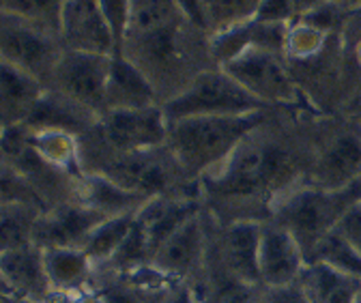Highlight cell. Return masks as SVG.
I'll list each match as a JSON object with an SVG mask.
<instances>
[{"mask_svg":"<svg viewBox=\"0 0 361 303\" xmlns=\"http://www.w3.org/2000/svg\"><path fill=\"white\" fill-rule=\"evenodd\" d=\"M299 159L282 140L264 132V123L250 134L219 170L204 181V196L219 198L228 204L264 206L267 220L271 204L299 179Z\"/></svg>","mask_w":361,"mask_h":303,"instance_id":"cell-1","label":"cell"},{"mask_svg":"<svg viewBox=\"0 0 361 303\" xmlns=\"http://www.w3.org/2000/svg\"><path fill=\"white\" fill-rule=\"evenodd\" d=\"M267 112L172 120L166 147L188 181H202L228 161L237 147L267 120Z\"/></svg>","mask_w":361,"mask_h":303,"instance_id":"cell-2","label":"cell"},{"mask_svg":"<svg viewBox=\"0 0 361 303\" xmlns=\"http://www.w3.org/2000/svg\"><path fill=\"white\" fill-rule=\"evenodd\" d=\"M359 196V181L346 190H325L303 181L274 200L269 220L293 233L307 256L316 241L340 224L346 209Z\"/></svg>","mask_w":361,"mask_h":303,"instance_id":"cell-3","label":"cell"},{"mask_svg":"<svg viewBox=\"0 0 361 303\" xmlns=\"http://www.w3.org/2000/svg\"><path fill=\"white\" fill-rule=\"evenodd\" d=\"M161 106L168 123L194 116H239L269 110L221 67L200 71L183 91Z\"/></svg>","mask_w":361,"mask_h":303,"instance_id":"cell-4","label":"cell"},{"mask_svg":"<svg viewBox=\"0 0 361 303\" xmlns=\"http://www.w3.org/2000/svg\"><path fill=\"white\" fill-rule=\"evenodd\" d=\"M284 58L286 56L282 52L250 48L221 65V69L228 71L250 95H254L267 108L305 106V97Z\"/></svg>","mask_w":361,"mask_h":303,"instance_id":"cell-5","label":"cell"},{"mask_svg":"<svg viewBox=\"0 0 361 303\" xmlns=\"http://www.w3.org/2000/svg\"><path fill=\"white\" fill-rule=\"evenodd\" d=\"M63 52L65 48L59 35L20 16L3 13V24H0V54H3V63H9L35 75L45 84L50 82L52 71L61 61Z\"/></svg>","mask_w":361,"mask_h":303,"instance_id":"cell-6","label":"cell"},{"mask_svg":"<svg viewBox=\"0 0 361 303\" xmlns=\"http://www.w3.org/2000/svg\"><path fill=\"white\" fill-rule=\"evenodd\" d=\"M209 245L211 226L207 222L204 211H198L164 239L153 256L151 267L170 282L192 286L202 278L207 269Z\"/></svg>","mask_w":361,"mask_h":303,"instance_id":"cell-7","label":"cell"},{"mask_svg":"<svg viewBox=\"0 0 361 303\" xmlns=\"http://www.w3.org/2000/svg\"><path fill=\"white\" fill-rule=\"evenodd\" d=\"M110 65H112V56L108 54L65 50L52 71L48 89L104 116Z\"/></svg>","mask_w":361,"mask_h":303,"instance_id":"cell-8","label":"cell"},{"mask_svg":"<svg viewBox=\"0 0 361 303\" xmlns=\"http://www.w3.org/2000/svg\"><path fill=\"white\" fill-rule=\"evenodd\" d=\"M97 129L110 151L142 153L166 147L170 123L159 104L140 110H108Z\"/></svg>","mask_w":361,"mask_h":303,"instance_id":"cell-9","label":"cell"},{"mask_svg":"<svg viewBox=\"0 0 361 303\" xmlns=\"http://www.w3.org/2000/svg\"><path fill=\"white\" fill-rule=\"evenodd\" d=\"M307 183L325 190H346L361 179V123L327 136L307 168Z\"/></svg>","mask_w":361,"mask_h":303,"instance_id":"cell-10","label":"cell"},{"mask_svg":"<svg viewBox=\"0 0 361 303\" xmlns=\"http://www.w3.org/2000/svg\"><path fill=\"white\" fill-rule=\"evenodd\" d=\"M307 267L301 243L284 226L264 220L258 247V280L264 290L293 286Z\"/></svg>","mask_w":361,"mask_h":303,"instance_id":"cell-11","label":"cell"},{"mask_svg":"<svg viewBox=\"0 0 361 303\" xmlns=\"http://www.w3.org/2000/svg\"><path fill=\"white\" fill-rule=\"evenodd\" d=\"M59 39L65 50L108 56L118 54L114 32L99 0H67L61 13Z\"/></svg>","mask_w":361,"mask_h":303,"instance_id":"cell-12","label":"cell"},{"mask_svg":"<svg viewBox=\"0 0 361 303\" xmlns=\"http://www.w3.org/2000/svg\"><path fill=\"white\" fill-rule=\"evenodd\" d=\"M262 222L235 220L217 226V235L211 233L209 252L215 261L235 278L260 286L258 280V247H260Z\"/></svg>","mask_w":361,"mask_h":303,"instance_id":"cell-13","label":"cell"},{"mask_svg":"<svg viewBox=\"0 0 361 303\" xmlns=\"http://www.w3.org/2000/svg\"><path fill=\"white\" fill-rule=\"evenodd\" d=\"M0 276L5 295L26 303H43L52 292L43 265V249L37 243L0 249Z\"/></svg>","mask_w":361,"mask_h":303,"instance_id":"cell-14","label":"cell"},{"mask_svg":"<svg viewBox=\"0 0 361 303\" xmlns=\"http://www.w3.org/2000/svg\"><path fill=\"white\" fill-rule=\"evenodd\" d=\"M106 215L84 206L78 200L61 202L45 211L35 230V243L39 247H52V245H69L82 247L86 237L90 235Z\"/></svg>","mask_w":361,"mask_h":303,"instance_id":"cell-15","label":"cell"},{"mask_svg":"<svg viewBox=\"0 0 361 303\" xmlns=\"http://www.w3.org/2000/svg\"><path fill=\"white\" fill-rule=\"evenodd\" d=\"M157 89L149 75L123 54L112 56L110 75L106 84V112L108 110H140L159 106ZM104 112V114H106Z\"/></svg>","mask_w":361,"mask_h":303,"instance_id":"cell-16","label":"cell"},{"mask_svg":"<svg viewBox=\"0 0 361 303\" xmlns=\"http://www.w3.org/2000/svg\"><path fill=\"white\" fill-rule=\"evenodd\" d=\"M48 86L35 75L3 63L0 73V114H3V127L26 125L39 101L43 99Z\"/></svg>","mask_w":361,"mask_h":303,"instance_id":"cell-17","label":"cell"},{"mask_svg":"<svg viewBox=\"0 0 361 303\" xmlns=\"http://www.w3.org/2000/svg\"><path fill=\"white\" fill-rule=\"evenodd\" d=\"M43 249V265L48 273L52 292H71L93 286L97 265L82 247L52 245Z\"/></svg>","mask_w":361,"mask_h":303,"instance_id":"cell-18","label":"cell"},{"mask_svg":"<svg viewBox=\"0 0 361 303\" xmlns=\"http://www.w3.org/2000/svg\"><path fill=\"white\" fill-rule=\"evenodd\" d=\"M200 303H260L264 288L243 282L226 271L209 252L202 278L192 284Z\"/></svg>","mask_w":361,"mask_h":303,"instance_id":"cell-19","label":"cell"},{"mask_svg":"<svg viewBox=\"0 0 361 303\" xmlns=\"http://www.w3.org/2000/svg\"><path fill=\"white\" fill-rule=\"evenodd\" d=\"M299 286L310 303H357L361 280L321 263H307Z\"/></svg>","mask_w":361,"mask_h":303,"instance_id":"cell-20","label":"cell"},{"mask_svg":"<svg viewBox=\"0 0 361 303\" xmlns=\"http://www.w3.org/2000/svg\"><path fill=\"white\" fill-rule=\"evenodd\" d=\"M135 218H138V213H125V215H112V218H106L102 220L90 235L86 237L82 249H86V254L90 256V261H93L97 267H104L108 265L114 254L121 249V245L127 241L133 224H135Z\"/></svg>","mask_w":361,"mask_h":303,"instance_id":"cell-21","label":"cell"},{"mask_svg":"<svg viewBox=\"0 0 361 303\" xmlns=\"http://www.w3.org/2000/svg\"><path fill=\"white\" fill-rule=\"evenodd\" d=\"M307 263H321L361 280V254L344 239L338 228L329 230L312 245L307 252Z\"/></svg>","mask_w":361,"mask_h":303,"instance_id":"cell-22","label":"cell"},{"mask_svg":"<svg viewBox=\"0 0 361 303\" xmlns=\"http://www.w3.org/2000/svg\"><path fill=\"white\" fill-rule=\"evenodd\" d=\"M45 209L26 202H3V233L0 243L3 249L24 247L35 243L37 222Z\"/></svg>","mask_w":361,"mask_h":303,"instance_id":"cell-23","label":"cell"},{"mask_svg":"<svg viewBox=\"0 0 361 303\" xmlns=\"http://www.w3.org/2000/svg\"><path fill=\"white\" fill-rule=\"evenodd\" d=\"M0 3H3V13L20 16L59 35L61 13L67 0H0Z\"/></svg>","mask_w":361,"mask_h":303,"instance_id":"cell-24","label":"cell"},{"mask_svg":"<svg viewBox=\"0 0 361 303\" xmlns=\"http://www.w3.org/2000/svg\"><path fill=\"white\" fill-rule=\"evenodd\" d=\"M258 5L260 0H207L211 35L252 20L258 11Z\"/></svg>","mask_w":361,"mask_h":303,"instance_id":"cell-25","label":"cell"},{"mask_svg":"<svg viewBox=\"0 0 361 303\" xmlns=\"http://www.w3.org/2000/svg\"><path fill=\"white\" fill-rule=\"evenodd\" d=\"M99 5L108 18V24L114 32L116 39V50L121 54L123 41H125V32H127V24H129V13H131V0H99Z\"/></svg>","mask_w":361,"mask_h":303,"instance_id":"cell-26","label":"cell"},{"mask_svg":"<svg viewBox=\"0 0 361 303\" xmlns=\"http://www.w3.org/2000/svg\"><path fill=\"white\" fill-rule=\"evenodd\" d=\"M254 20L271 24H293L297 20L293 0H260Z\"/></svg>","mask_w":361,"mask_h":303,"instance_id":"cell-27","label":"cell"},{"mask_svg":"<svg viewBox=\"0 0 361 303\" xmlns=\"http://www.w3.org/2000/svg\"><path fill=\"white\" fill-rule=\"evenodd\" d=\"M336 228L361 254V196L346 209V213L342 215V220Z\"/></svg>","mask_w":361,"mask_h":303,"instance_id":"cell-28","label":"cell"},{"mask_svg":"<svg viewBox=\"0 0 361 303\" xmlns=\"http://www.w3.org/2000/svg\"><path fill=\"white\" fill-rule=\"evenodd\" d=\"M174 3L188 22H192L196 28H200L202 32L211 37V20H209L207 0H174Z\"/></svg>","mask_w":361,"mask_h":303,"instance_id":"cell-29","label":"cell"},{"mask_svg":"<svg viewBox=\"0 0 361 303\" xmlns=\"http://www.w3.org/2000/svg\"><path fill=\"white\" fill-rule=\"evenodd\" d=\"M43 303H102L99 290L93 282V286L82 288V290H71V292H50V297Z\"/></svg>","mask_w":361,"mask_h":303,"instance_id":"cell-30","label":"cell"},{"mask_svg":"<svg viewBox=\"0 0 361 303\" xmlns=\"http://www.w3.org/2000/svg\"><path fill=\"white\" fill-rule=\"evenodd\" d=\"M260 303H310L299 286L293 284V286H284V288H271V290H264L262 292V299Z\"/></svg>","mask_w":361,"mask_h":303,"instance_id":"cell-31","label":"cell"},{"mask_svg":"<svg viewBox=\"0 0 361 303\" xmlns=\"http://www.w3.org/2000/svg\"><path fill=\"white\" fill-rule=\"evenodd\" d=\"M159 303H200V299L190 284L174 282L159 295Z\"/></svg>","mask_w":361,"mask_h":303,"instance_id":"cell-32","label":"cell"},{"mask_svg":"<svg viewBox=\"0 0 361 303\" xmlns=\"http://www.w3.org/2000/svg\"><path fill=\"white\" fill-rule=\"evenodd\" d=\"M293 3H295V11H297V20H299L301 16L319 9L321 5L329 3V0H293Z\"/></svg>","mask_w":361,"mask_h":303,"instance_id":"cell-33","label":"cell"},{"mask_svg":"<svg viewBox=\"0 0 361 303\" xmlns=\"http://www.w3.org/2000/svg\"><path fill=\"white\" fill-rule=\"evenodd\" d=\"M161 295V292H159ZM159 295H147L145 297V303H159Z\"/></svg>","mask_w":361,"mask_h":303,"instance_id":"cell-34","label":"cell"},{"mask_svg":"<svg viewBox=\"0 0 361 303\" xmlns=\"http://www.w3.org/2000/svg\"><path fill=\"white\" fill-rule=\"evenodd\" d=\"M348 9H361V0H348Z\"/></svg>","mask_w":361,"mask_h":303,"instance_id":"cell-35","label":"cell"},{"mask_svg":"<svg viewBox=\"0 0 361 303\" xmlns=\"http://www.w3.org/2000/svg\"><path fill=\"white\" fill-rule=\"evenodd\" d=\"M5 303H26V301H20V299H13V297H7L5 295Z\"/></svg>","mask_w":361,"mask_h":303,"instance_id":"cell-36","label":"cell"},{"mask_svg":"<svg viewBox=\"0 0 361 303\" xmlns=\"http://www.w3.org/2000/svg\"><path fill=\"white\" fill-rule=\"evenodd\" d=\"M357 303H361V292H359V297H357Z\"/></svg>","mask_w":361,"mask_h":303,"instance_id":"cell-37","label":"cell"},{"mask_svg":"<svg viewBox=\"0 0 361 303\" xmlns=\"http://www.w3.org/2000/svg\"><path fill=\"white\" fill-rule=\"evenodd\" d=\"M359 123H361V112H359Z\"/></svg>","mask_w":361,"mask_h":303,"instance_id":"cell-38","label":"cell"},{"mask_svg":"<svg viewBox=\"0 0 361 303\" xmlns=\"http://www.w3.org/2000/svg\"><path fill=\"white\" fill-rule=\"evenodd\" d=\"M359 185H361V179H359Z\"/></svg>","mask_w":361,"mask_h":303,"instance_id":"cell-39","label":"cell"}]
</instances>
